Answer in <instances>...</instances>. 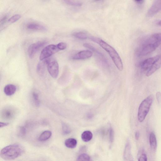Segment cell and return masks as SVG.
<instances>
[{"instance_id":"6da1fadb","label":"cell","mask_w":161,"mask_h":161,"mask_svg":"<svg viewBox=\"0 0 161 161\" xmlns=\"http://www.w3.org/2000/svg\"><path fill=\"white\" fill-rule=\"evenodd\" d=\"M90 39L98 44L105 50L110 56L117 69L120 71L122 70L124 67L122 60L119 55L114 48L106 42L98 38L91 37H90Z\"/></svg>"},{"instance_id":"7a4b0ae2","label":"cell","mask_w":161,"mask_h":161,"mask_svg":"<svg viewBox=\"0 0 161 161\" xmlns=\"http://www.w3.org/2000/svg\"><path fill=\"white\" fill-rule=\"evenodd\" d=\"M24 149L18 144H13L6 147L1 151L0 156L3 159L12 160L20 157L24 152Z\"/></svg>"},{"instance_id":"3957f363","label":"cell","mask_w":161,"mask_h":161,"mask_svg":"<svg viewBox=\"0 0 161 161\" xmlns=\"http://www.w3.org/2000/svg\"><path fill=\"white\" fill-rule=\"evenodd\" d=\"M152 95L146 98L140 104L139 108L138 117L139 121L142 122L145 119L150 110L154 100Z\"/></svg>"},{"instance_id":"277c9868","label":"cell","mask_w":161,"mask_h":161,"mask_svg":"<svg viewBox=\"0 0 161 161\" xmlns=\"http://www.w3.org/2000/svg\"><path fill=\"white\" fill-rule=\"evenodd\" d=\"M161 43L154 42L151 41L148 37L144 42L143 43L137 51V55L139 56H145L152 52Z\"/></svg>"},{"instance_id":"5b68a950","label":"cell","mask_w":161,"mask_h":161,"mask_svg":"<svg viewBox=\"0 0 161 161\" xmlns=\"http://www.w3.org/2000/svg\"><path fill=\"white\" fill-rule=\"evenodd\" d=\"M45 63L47 65L49 73L54 78L58 77L59 73V66L56 60L53 59H47Z\"/></svg>"},{"instance_id":"8992f818","label":"cell","mask_w":161,"mask_h":161,"mask_svg":"<svg viewBox=\"0 0 161 161\" xmlns=\"http://www.w3.org/2000/svg\"><path fill=\"white\" fill-rule=\"evenodd\" d=\"M59 50L57 45H51L47 46L42 50L40 56V60H42L48 58Z\"/></svg>"},{"instance_id":"52a82bcc","label":"cell","mask_w":161,"mask_h":161,"mask_svg":"<svg viewBox=\"0 0 161 161\" xmlns=\"http://www.w3.org/2000/svg\"><path fill=\"white\" fill-rule=\"evenodd\" d=\"M16 114L15 109L11 107H7L3 109L1 111V116L4 120L11 121L15 117Z\"/></svg>"},{"instance_id":"ba28073f","label":"cell","mask_w":161,"mask_h":161,"mask_svg":"<svg viewBox=\"0 0 161 161\" xmlns=\"http://www.w3.org/2000/svg\"><path fill=\"white\" fill-rule=\"evenodd\" d=\"M45 41H42L38 42L36 43L31 45L28 49V54L31 58H34L35 54L41 48L46 44Z\"/></svg>"},{"instance_id":"9c48e42d","label":"cell","mask_w":161,"mask_h":161,"mask_svg":"<svg viewBox=\"0 0 161 161\" xmlns=\"http://www.w3.org/2000/svg\"><path fill=\"white\" fill-rule=\"evenodd\" d=\"M160 55H157L144 60L140 64V67L142 70H149L155 61L160 57Z\"/></svg>"},{"instance_id":"30bf717a","label":"cell","mask_w":161,"mask_h":161,"mask_svg":"<svg viewBox=\"0 0 161 161\" xmlns=\"http://www.w3.org/2000/svg\"><path fill=\"white\" fill-rule=\"evenodd\" d=\"M93 53L91 51L86 50L80 51L72 57L74 60H83L89 59L91 57Z\"/></svg>"},{"instance_id":"8fae6325","label":"cell","mask_w":161,"mask_h":161,"mask_svg":"<svg viewBox=\"0 0 161 161\" xmlns=\"http://www.w3.org/2000/svg\"><path fill=\"white\" fill-rule=\"evenodd\" d=\"M161 10V0H156L148 12L150 17L154 16Z\"/></svg>"},{"instance_id":"7c38bea8","label":"cell","mask_w":161,"mask_h":161,"mask_svg":"<svg viewBox=\"0 0 161 161\" xmlns=\"http://www.w3.org/2000/svg\"><path fill=\"white\" fill-rule=\"evenodd\" d=\"M161 67V55L160 57L155 61L146 74L147 77H149Z\"/></svg>"},{"instance_id":"4fadbf2b","label":"cell","mask_w":161,"mask_h":161,"mask_svg":"<svg viewBox=\"0 0 161 161\" xmlns=\"http://www.w3.org/2000/svg\"><path fill=\"white\" fill-rule=\"evenodd\" d=\"M17 91V87L15 85L9 84L4 87V91L5 94L8 96H11L15 93Z\"/></svg>"},{"instance_id":"5bb4252c","label":"cell","mask_w":161,"mask_h":161,"mask_svg":"<svg viewBox=\"0 0 161 161\" xmlns=\"http://www.w3.org/2000/svg\"><path fill=\"white\" fill-rule=\"evenodd\" d=\"M83 46L86 47V48L91 50L92 51L96 53L97 55L99 56L100 58L101 59V60L104 61V63L106 64H108L107 61L105 58L104 57V55L92 45L89 44L85 43L83 44Z\"/></svg>"},{"instance_id":"9a60e30c","label":"cell","mask_w":161,"mask_h":161,"mask_svg":"<svg viewBox=\"0 0 161 161\" xmlns=\"http://www.w3.org/2000/svg\"><path fill=\"white\" fill-rule=\"evenodd\" d=\"M150 143L151 150L155 151L157 150V138L154 132H151L150 135Z\"/></svg>"},{"instance_id":"2e32d148","label":"cell","mask_w":161,"mask_h":161,"mask_svg":"<svg viewBox=\"0 0 161 161\" xmlns=\"http://www.w3.org/2000/svg\"><path fill=\"white\" fill-rule=\"evenodd\" d=\"M28 29L34 30L45 31L46 28L42 25L35 23H31L28 24L27 26Z\"/></svg>"},{"instance_id":"e0dca14e","label":"cell","mask_w":161,"mask_h":161,"mask_svg":"<svg viewBox=\"0 0 161 161\" xmlns=\"http://www.w3.org/2000/svg\"><path fill=\"white\" fill-rule=\"evenodd\" d=\"M125 158L127 160H133V158L131 153V145L129 141L128 142L126 145L124 152Z\"/></svg>"},{"instance_id":"ac0fdd59","label":"cell","mask_w":161,"mask_h":161,"mask_svg":"<svg viewBox=\"0 0 161 161\" xmlns=\"http://www.w3.org/2000/svg\"><path fill=\"white\" fill-rule=\"evenodd\" d=\"M65 146L67 147L73 149L76 147L77 144V141L74 138H69L66 140L65 142Z\"/></svg>"},{"instance_id":"d6986e66","label":"cell","mask_w":161,"mask_h":161,"mask_svg":"<svg viewBox=\"0 0 161 161\" xmlns=\"http://www.w3.org/2000/svg\"><path fill=\"white\" fill-rule=\"evenodd\" d=\"M52 135L51 131L49 130L45 131L42 132L40 135L39 140L40 141H45L48 140L50 138Z\"/></svg>"},{"instance_id":"ffe728a7","label":"cell","mask_w":161,"mask_h":161,"mask_svg":"<svg viewBox=\"0 0 161 161\" xmlns=\"http://www.w3.org/2000/svg\"><path fill=\"white\" fill-rule=\"evenodd\" d=\"M93 135L92 132L89 131H84L81 135V138L85 142H88L92 139Z\"/></svg>"},{"instance_id":"44dd1931","label":"cell","mask_w":161,"mask_h":161,"mask_svg":"<svg viewBox=\"0 0 161 161\" xmlns=\"http://www.w3.org/2000/svg\"><path fill=\"white\" fill-rule=\"evenodd\" d=\"M73 35L76 38L80 40H86L89 37L86 33L82 32H75Z\"/></svg>"},{"instance_id":"7402d4cb","label":"cell","mask_w":161,"mask_h":161,"mask_svg":"<svg viewBox=\"0 0 161 161\" xmlns=\"http://www.w3.org/2000/svg\"><path fill=\"white\" fill-rule=\"evenodd\" d=\"M138 160L139 161H147V156L144 150L139 151L138 153Z\"/></svg>"},{"instance_id":"603a6c76","label":"cell","mask_w":161,"mask_h":161,"mask_svg":"<svg viewBox=\"0 0 161 161\" xmlns=\"http://www.w3.org/2000/svg\"><path fill=\"white\" fill-rule=\"evenodd\" d=\"M32 97L35 105L38 106L40 105V101L38 94L35 92H33L32 94Z\"/></svg>"},{"instance_id":"cb8c5ba5","label":"cell","mask_w":161,"mask_h":161,"mask_svg":"<svg viewBox=\"0 0 161 161\" xmlns=\"http://www.w3.org/2000/svg\"><path fill=\"white\" fill-rule=\"evenodd\" d=\"M26 134V129L24 126H20L18 128L17 131V136L19 137L24 136Z\"/></svg>"},{"instance_id":"d4e9b609","label":"cell","mask_w":161,"mask_h":161,"mask_svg":"<svg viewBox=\"0 0 161 161\" xmlns=\"http://www.w3.org/2000/svg\"><path fill=\"white\" fill-rule=\"evenodd\" d=\"M68 4L71 6H82V4L79 2L75 1L73 0H64Z\"/></svg>"},{"instance_id":"484cf974","label":"cell","mask_w":161,"mask_h":161,"mask_svg":"<svg viewBox=\"0 0 161 161\" xmlns=\"http://www.w3.org/2000/svg\"><path fill=\"white\" fill-rule=\"evenodd\" d=\"M90 160L89 156L86 154H83L79 155L77 160L78 161H89Z\"/></svg>"},{"instance_id":"4316f807","label":"cell","mask_w":161,"mask_h":161,"mask_svg":"<svg viewBox=\"0 0 161 161\" xmlns=\"http://www.w3.org/2000/svg\"><path fill=\"white\" fill-rule=\"evenodd\" d=\"M21 17V16L20 15L17 14V15H14L9 18L8 20V22L10 23L15 22L20 19Z\"/></svg>"},{"instance_id":"83f0119b","label":"cell","mask_w":161,"mask_h":161,"mask_svg":"<svg viewBox=\"0 0 161 161\" xmlns=\"http://www.w3.org/2000/svg\"><path fill=\"white\" fill-rule=\"evenodd\" d=\"M151 36L155 41L161 43V33L155 34Z\"/></svg>"},{"instance_id":"f1b7e54d","label":"cell","mask_w":161,"mask_h":161,"mask_svg":"<svg viewBox=\"0 0 161 161\" xmlns=\"http://www.w3.org/2000/svg\"><path fill=\"white\" fill-rule=\"evenodd\" d=\"M62 129L63 133L64 134H69L70 132V129L69 127L65 124H63Z\"/></svg>"},{"instance_id":"f546056e","label":"cell","mask_w":161,"mask_h":161,"mask_svg":"<svg viewBox=\"0 0 161 161\" xmlns=\"http://www.w3.org/2000/svg\"><path fill=\"white\" fill-rule=\"evenodd\" d=\"M57 46L60 50H63L67 48V44L65 42H61L59 43Z\"/></svg>"},{"instance_id":"4dcf8cb0","label":"cell","mask_w":161,"mask_h":161,"mask_svg":"<svg viewBox=\"0 0 161 161\" xmlns=\"http://www.w3.org/2000/svg\"><path fill=\"white\" fill-rule=\"evenodd\" d=\"M156 97L159 105L161 106V93L158 92L156 94Z\"/></svg>"},{"instance_id":"1f68e13d","label":"cell","mask_w":161,"mask_h":161,"mask_svg":"<svg viewBox=\"0 0 161 161\" xmlns=\"http://www.w3.org/2000/svg\"><path fill=\"white\" fill-rule=\"evenodd\" d=\"M114 132L112 129H111L110 132V141L112 142L114 139Z\"/></svg>"},{"instance_id":"d6a6232c","label":"cell","mask_w":161,"mask_h":161,"mask_svg":"<svg viewBox=\"0 0 161 161\" xmlns=\"http://www.w3.org/2000/svg\"><path fill=\"white\" fill-rule=\"evenodd\" d=\"M9 123L7 122H1L0 123V127L1 128L8 126L9 125Z\"/></svg>"},{"instance_id":"836d02e7","label":"cell","mask_w":161,"mask_h":161,"mask_svg":"<svg viewBox=\"0 0 161 161\" xmlns=\"http://www.w3.org/2000/svg\"><path fill=\"white\" fill-rule=\"evenodd\" d=\"M140 137V133L139 131H137L136 132L135 134V139L137 140H138Z\"/></svg>"},{"instance_id":"e575fe53","label":"cell","mask_w":161,"mask_h":161,"mask_svg":"<svg viewBox=\"0 0 161 161\" xmlns=\"http://www.w3.org/2000/svg\"><path fill=\"white\" fill-rule=\"evenodd\" d=\"M134 1L137 3H141L143 1V0H134Z\"/></svg>"},{"instance_id":"d590c367","label":"cell","mask_w":161,"mask_h":161,"mask_svg":"<svg viewBox=\"0 0 161 161\" xmlns=\"http://www.w3.org/2000/svg\"><path fill=\"white\" fill-rule=\"evenodd\" d=\"M158 24L159 25L161 26V21H160L158 22Z\"/></svg>"},{"instance_id":"8d00e7d4","label":"cell","mask_w":161,"mask_h":161,"mask_svg":"<svg viewBox=\"0 0 161 161\" xmlns=\"http://www.w3.org/2000/svg\"><path fill=\"white\" fill-rule=\"evenodd\" d=\"M101 1V0H94L95 1Z\"/></svg>"}]
</instances>
